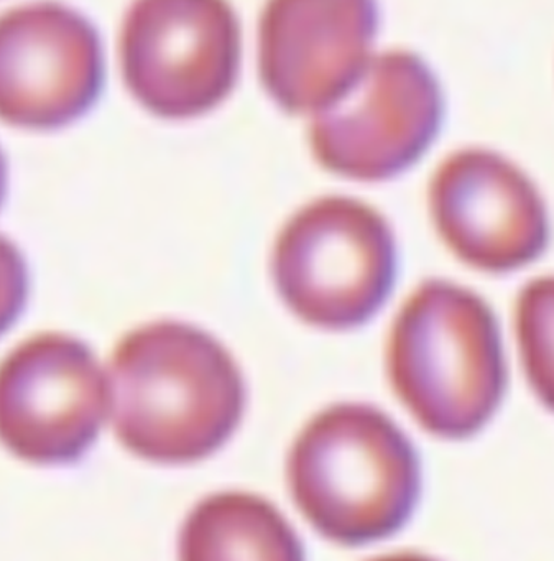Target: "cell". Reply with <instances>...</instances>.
I'll list each match as a JSON object with an SVG mask.
<instances>
[{
    "instance_id": "1",
    "label": "cell",
    "mask_w": 554,
    "mask_h": 561,
    "mask_svg": "<svg viewBox=\"0 0 554 561\" xmlns=\"http://www.w3.org/2000/svg\"><path fill=\"white\" fill-rule=\"evenodd\" d=\"M109 382L117 436L152 461L205 458L232 435L244 410V380L231 354L182 321L127 334L114 351Z\"/></svg>"
},
{
    "instance_id": "2",
    "label": "cell",
    "mask_w": 554,
    "mask_h": 561,
    "mask_svg": "<svg viewBox=\"0 0 554 561\" xmlns=\"http://www.w3.org/2000/svg\"><path fill=\"white\" fill-rule=\"evenodd\" d=\"M288 481L304 517L343 545L402 527L418 497V461L408 439L377 410L331 407L298 436Z\"/></svg>"
},
{
    "instance_id": "3",
    "label": "cell",
    "mask_w": 554,
    "mask_h": 561,
    "mask_svg": "<svg viewBox=\"0 0 554 561\" xmlns=\"http://www.w3.org/2000/svg\"><path fill=\"white\" fill-rule=\"evenodd\" d=\"M393 389L435 435L464 438L497 409L505 386L490 308L472 291L428 280L403 305L389 343Z\"/></svg>"
},
{
    "instance_id": "4",
    "label": "cell",
    "mask_w": 554,
    "mask_h": 561,
    "mask_svg": "<svg viewBox=\"0 0 554 561\" xmlns=\"http://www.w3.org/2000/svg\"><path fill=\"white\" fill-rule=\"evenodd\" d=\"M395 274L392 229L376 209L347 196H324L300 209L272 254V275L288 308L330 330L372 318Z\"/></svg>"
},
{
    "instance_id": "5",
    "label": "cell",
    "mask_w": 554,
    "mask_h": 561,
    "mask_svg": "<svg viewBox=\"0 0 554 561\" xmlns=\"http://www.w3.org/2000/svg\"><path fill=\"white\" fill-rule=\"evenodd\" d=\"M124 80L163 117H192L221 103L238 80L241 27L221 0H142L120 32Z\"/></svg>"
},
{
    "instance_id": "6",
    "label": "cell",
    "mask_w": 554,
    "mask_h": 561,
    "mask_svg": "<svg viewBox=\"0 0 554 561\" xmlns=\"http://www.w3.org/2000/svg\"><path fill=\"white\" fill-rule=\"evenodd\" d=\"M441 117V90L426 64L409 51H385L343 100L314 114L311 147L341 175L389 179L423 156Z\"/></svg>"
},
{
    "instance_id": "7",
    "label": "cell",
    "mask_w": 554,
    "mask_h": 561,
    "mask_svg": "<svg viewBox=\"0 0 554 561\" xmlns=\"http://www.w3.org/2000/svg\"><path fill=\"white\" fill-rule=\"evenodd\" d=\"M2 436L38 465L80 458L111 409V382L77 337L45 333L22 343L2 366Z\"/></svg>"
},
{
    "instance_id": "8",
    "label": "cell",
    "mask_w": 554,
    "mask_h": 561,
    "mask_svg": "<svg viewBox=\"0 0 554 561\" xmlns=\"http://www.w3.org/2000/svg\"><path fill=\"white\" fill-rule=\"evenodd\" d=\"M104 81L96 27L67 5L37 2L0 24V110L18 126L50 129L86 113Z\"/></svg>"
},
{
    "instance_id": "9",
    "label": "cell",
    "mask_w": 554,
    "mask_h": 561,
    "mask_svg": "<svg viewBox=\"0 0 554 561\" xmlns=\"http://www.w3.org/2000/svg\"><path fill=\"white\" fill-rule=\"evenodd\" d=\"M372 2L275 0L258 24L261 78L290 113H320L343 100L372 60Z\"/></svg>"
},
{
    "instance_id": "10",
    "label": "cell",
    "mask_w": 554,
    "mask_h": 561,
    "mask_svg": "<svg viewBox=\"0 0 554 561\" xmlns=\"http://www.w3.org/2000/svg\"><path fill=\"white\" fill-rule=\"evenodd\" d=\"M429 203L449 248L474 267L513 271L546 245V209L533 183L488 150L449 157L435 173Z\"/></svg>"
},
{
    "instance_id": "11",
    "label": "cell",
    "mask_w": 554,
    "mask_h": 561,
    "mask_svg": "<svg viewBox=\"0 0 554 561\" xmlns=\"http://www.w3.org/2000/svg\"><path fill=\"white\" fill-rule=\"evenodd\" d=\"M180 561H304V554L274 505L257 495L222 492L186 518Z\"/></svg>"
},
{
    "instance_id": "12",
    "label": "cell",
    "mask_w": 554,
    "mask_h": 561,
    "mask_svg": "<svg viewBox=\"0 0 554 561\" xmlns=\"http://www.w3.org/2000/svg\"><path fill=\"white\" fill-rule=\"evenodd\" d=\"M517 331L528 379L554 410V277L536 278L521 290Z\"/></svg>"
},
{
    "instance_id": "13",
    "label": "cell",
    "mask_w": 554,
    "mask_h": 561,
    "mask_svg": "<svg viewBox=\"0 0 554 561\" xmlns=\"http://www.w3.org/2000/svg\"><path fill=\"white\" fill-rule=\"evenodd\" d=\"M372 561H435L429 558L422 557V554L402 553V554H390V557L377 558Z\"/></svg>"
}]
</instances>
